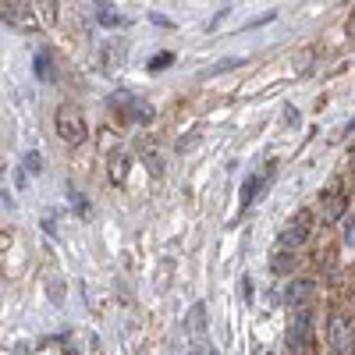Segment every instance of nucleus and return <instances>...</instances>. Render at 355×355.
Here are the masks:
<instances>
[{
  "label": "nucleus",
  "instance_id": "obj_1",
  "mask_svg": "<svg viewBox=\"0 0 355 355\" xmlns=\"http://www.w3.org/2000/svg\"><path fill=\"white\" fill-rule=\"evenodd\" d=\"M53 125H57V135L64 139V146H82L89 139V125H85V114L78 103H61L53 114Z\"/></svg>",
  "mask_w": 355,
  "mask_h": 355
},
{
  "label": "nucleus",
  "instance_id": "obj_2",
  "mask_svg": "<svg viewBox=\"0 0 355 355\" xmlns=\"http://www.w3.org/2000/svg\"><path fill=\"white\" fill-rule=\"evenodd\" d=\"M316 214H320V224H338V220L348 214V192H345L341 182H331L327 189L320 192Z\"/></svg>",
  "mask_w": 355,
  "mask_h": 355
},
{
  "label": "nucleus",
  "instance_id": "obj_3",
  "mask_svg": "<svg viewBox=\"0 0 355 355\" xmlns=\"http://www.w3.org/2000/svg\"><path fill=\"white\" fill-rule=\"evenodd\" d=\"M327 345L334 355H355V327L345 313H331L327 323Z\"/></svg>",
  "mask_w": 355,
  "mask_h": 355
},
{
  "label": "nucleus",
  "instance_id": "obj_4",
  "mask_svg": "<svg viewBox=\"0 0 355 355\" xmlns=\"http://www.w3.org/2000/svg\"><path fill=\"white\" fill-rule=\"evenodd\" d=\"M309 234H313V214L309 210H299L288 224H284V231H281V249L284 252H295V249H302L306 242H309Z\"/></svg>",
  "mask_w": 355,
  "mask_h": 355
},
{
  "label": "nucleus",
  "instance_id": "obj_5",
  "mask_svg": "<svg viewBox=\"0 0 355 355\" xmlns=\"http://www.w3.org/2000/svg\"><path fill=\"white\" fill-rule=\"evenodd\" d=\"M313 309H299L291 320V327H288V348L291 355H306L309 352V341H313Z\"/></svg>",
  "mask_w": 355,
  "mask_h": 355
},
{
  "label": "nucleus",
  "instance_id": "obj_6",
  "mask_svg": "<svg viewBox=\"0 0 355 355\" xmlns=\"http://www.w3.org/2000/svg\"><path fill=\"white\" fill-rule=\"evenodd\" d=\"M313 291H316V281H313V277H295V281L284 288V302H288L295 313H299V309H309Z\"/></svg>",
  "mask_w": 355,
  "mask_h": 355
},
{
  "label": "nucleus",
  "instance_id": "obj_7",
  "mask_svg": "<svg viewBox=\"0 0 355 355\" xmlns=\"http://www.w3.org/2000/svg\"><path fill=\"white\" fill-rule=\"evenodd\" d=\"M263 189V174L259 171H252L249 178H245V185H242V192H239V210H249L252 206V199H256V192Z\"/></svg>",
  "mask_w": 355,
  "mask_h": 355
},
{
  "label": "nucleus",
  "instance_id": "obj_8",
  "mask_svg": "<svg viewBox=\"0 0 355 355\" xmlns=\"http://www.w3.org/2000/svg\"><path fill=\"white\" fill-rule=\"evenodd\" d=\"M0 18L18 25V28H36V18H28V4H8V11L0 15Z\"/></svg>",
  "mask_w": 355,
  "mask_h": 355
},
{
  "label": "nucleus",
  "instance_id": "obj_9",
  "mask_svg": "<svg viewBox=\"0 0 355 355\" xmlns=\"http://www.w3.org/2000/svg\"><path fill=\"white\" fill-rule=\"evenodd\" d=\"M270 270H274L277 277H288V274L295 270V252L277 249V252H274V259H270Z\"/></svg>",
  "mask_w": 355,
  "mask_h": 355
},
{
  "label": "nucleus",
  "instance_id": "obj_10",
  "mask_svg": "<svg viewBox=\"0 0 355 355\" xmlns=\"http://www.w3.org/2000/svg\"><path fill=\"white\" fill-rule=\"evenodd\" d=\"M107 171H110V182H114V185H121V182H125V174H128V157H125V153H114L110 164H107Z\"/></svg>",
  "mask_w": 355,
  "mask_h": 355
},
{
  "label": "nucleus",
  "instance_id": "obj_11",
  "mask_svg": "<svg viewBox=\"0 0 355 355\" xmlns=\"http://www.w3.org/2000/svg\"><path fill=\"white\" fill-rule=\"evenodd\" d=\"M202 316H206V306H202V302H196V306L189 309V323H185L192 338H199V331H202Z\"/></svg>",
  "mask_w": 355,
  "mask_h": 355
},
{
  "label": "nucleus",
  "instance_id": "obj_12",
  "mask_svg": "<svg viewBox=\"0 0 355 355\" xmlns=\"http://www.w3.org/2000/svg\"><path fill=\"white\" fill-rule=\"evenodd\" d=\"M33 68H36L40 78H53V71H50V53H46V50H40V53L33 57Z\"/></svg>",
  "mask_w": 355,
  "mask_h": 355
},
{
  "label": "nucleus",
  "instance_id": "obj_13",
  "mask_svg": "<svg viewBox=\"0 0 355 355\" xmlns=\"http://www.w3.org/2000/svg\"><path fill=\"white\" fill-rule=\"evenodd\" d=\"M96 18H100V25H125V18H121V15H114V11H110V4H100Z\"/></svg>",
  "mask_w": 355,
  "mask_h": 355
},
{
  "label": "nucleus",
  "instance_id": "obj_14",
  "mask_svg": "<svg viewBox=\"0 0 355 355\" xmlns=\"http://www.w3.org/2000/svg\"><path fill=\"white\" fill-rule=\"evenodd\" d=\"M171 61H174V53H157V57H150V71H164Z\"/></svg>",
  "mask_w": 355,
  "mask_h": 355
},
{
  "label": "nucleus",
  "instance_id": "obj_15",
  "mask_svg": "<svg viewBox=\"0 0 355 355\" xmlns=\"http://www.w3.org/2000/svg\"><path fill=\"white\" fill-rule=\"evenodd\" d=\"M345 245H355V217L345 220Z\"/></svg>",
  "mask_w": 355,
  "mask_h": 355
},
{
  "label": "nucleus",
  "instance_id": "obj_16",
  "mask_svg": "<svg viewBox=\"0 0 355 355\" xmlns=\"http://www.w3.org/2000/svg\"><path fill=\"white\" fill-rule=\"evenodd\" d=\"M40 167H43L40 153H28V157H25V171H36V174H40Z\"/></svg>",
  "mask_w": 355,
  "mask_h": 355
},
{
  "label": "nucleus",
  "instance_id": "obj_17",
  "mask_svg": "<svg viewBox=\"0 0 355 355\" xmlns=\"http://www.w3.org/2000/svg\"><path fill=\"white\" fill-rule=\"evenodd\" d=\"M266 21H274V11H266V15H259V18H252L245 28H259V25H266Z\"/></svg>",
  "mask_w": 355,
  "mask_h": 355
},
{
  "label": "nucleus",
  "instance_id": "obj_18",
  "mask_svg": "<svg viewBox=\"0 0 355 355\" xmlns=\"http://www.w3.org/2000/svg\"><path fill=\"white\" fill-rule=\"evenodd\" d=\"M227 11H231V8H220V11H217V18H214V21H210V28H217V25H220V21H224V18H227Z\"/></svg>",
  "mask_w": 355,
  "mask_h": 355
},
{
  "label": "nucleus",
  "instance_id": "obj_19",
  "mask_svg": "<svg viewBox=\"0 0 355 355\" xmlns=\"http://www.w3.org/2000/svg\"><path fill=\"white\" fill-rule=\"evenodd\" d=\"M206 355H217V348H210V345H206Z\"/></svg>",
  "mask_w": 355,
  "mask_h": 355
}]
</instances>
